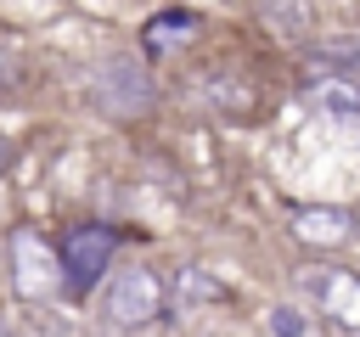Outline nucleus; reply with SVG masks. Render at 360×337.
I'll return each mask as SVG.
<instances>
[{
  "instance_id": "obj_6",
  "label": "nucleus",
  "mask_w": 360,
  "mask_h": 337,
  "mask_svg": "<svg viewBox=\"0 0 360 337\" xmlns=\"http://www.w3.org/2000/svg\"><path fill=\"white\" fill-rule=\"evenodd\" d=\"M309 107H315L332 129H343L349 140H360V84H354V73L321 79V84L309 90Z\"/></svg>"
},
{
  "instance_id": "obj_11",
  "label": "nucleus",
  "mask_w": 360,
  "mask_h": 337,
  "mask_svg": "<svg viewBox=\"0 0 360 337\" xmlns=\"http://www.w3.org/2000/svg\"><path fill=\"white\" fill-rule=\"evenodd\" d=\"M264 326H270L276 337H287V331L298 337V331H309V315H298L292 303H281V309H270V320H264Z\"/></svg>"
},
{
  "instance_id": "obj_7",
  "label": "nucleus",
  "mask_w": 360,
  "mask_h": 337,
  "mask_svg": "<svg viewBox=\"0 0 360 337\" xmlns=\"http://www.w3.org/2000/svg\"><path fill=\"white\" fill-rule=\"evenodd\" d=\"M292 236L298 242H315V247H332V242H349V230H354V219L343 213V208H321V202H309V208H292Z\"/></svg>"
},
{
  "instance_id": "obj_2",
  "label": "nucleus",
  "mask_w": 360,
  "mask_h": 337,
  "mask_svg": "<svg viewBox=\"0 0 360 337\" xmlns=\"http://www.w3.org/2000/svg\"><path fill=\"white\" fill-rule=\"evenodd\" d=\"M6 247H11V286H17V298L39 303V298H51L56 286H68V275H62V247H51L39 230L17 225Z\"/></svg>"
},
{
  "instance_id": "obj_3",
  "label": "nucleus",
  "mask_w": 360,
  "mask_h": 337,
  "mask_svg": "<svg viewBox=\"0 0 360 337\" xmlns=\"http://www.w3.org/2000/svg\"><path fill=\"white\" fill-rule=\"evenodd\" d=\"M298 303L315 309L326 326L354 331L360 326V275L354 270H338V264H315V270L298 275Z\"/></svg>"
},
{
  "instance_id": "obj_10",
  "label": "nucleus",
  "mask_w": 360,
  "mask_h": 337,
  "mask_svg": "<svg viewBox=\"0 0 360 337\" xmlns=\"http://www.w3.org/2000/svg\"><path fill=\"white\" fill-rule=\"evenodd\" d=\"M208 298H219V286H214L197 264H186V270H180V281H174V309H186V315H191V309H197V303H208Z\"/></svg>"
},
{
  "instance_id": "obj_1",
  "label": "nucleus",
  "mask_w": 360,
  "mask_h": 337,
  "mask_svg": "<svg viewBox=\"0 0 360 337\" xmlns=\"http://www.w3.org/2000/svg\"><path fill=\"white\" fill-rule=\"evenodd\" d=\"M158 309H163V281H158L146 264H124V270H112L107 286H101V303H96V315H101L107 331L152 326Z\"/></svg>"
},
{
  "instance_id": "obj_8",
  "label": "nucleus",
  "mask_w": 360,
  "mask_h": 337,
  "mask_svg": "<svg viewBox=\"0 0 360 337\" xmlns=\"http://www.w3.org/2000/svg\"><path fill=\"white\" fill-rule=\"evenodd\" d=\"M191 34H197V17H191V11H158V17L146 22V34H141V39H146V51H158V56H163V51H180Z\"/></svg>"
},
{
  "instance_id": "obj_9",
  "label": "nucleus",
  "mask_w": 360,
  "mask_h": 337,
  "mask_svg": "<svg viewBox=\"0 0 360 337\" xmlns=\"http://www.w3.org/2000/svg\"><path fill=\"white\" fill-rule=\"evenodd\" d=\"M315 62H326V67H338V73H354V79H360V34L321 39V45H315Z\"/></svg>"
},
{
  "instance_id": "obj_12",
  "label": "nucleus",
  "mask_w": 360,
  "mask_h": 337,
  "mask_svg": "<svg viewBox=\"0 0 360 337\" xmlns=\"http://www.w3.org/2000/svg\"><path fill=\"white\" fill-rule=\"evenodd\" d=\"M6 168H11V140L0 135V174H6Z\"/></svg>"
},
{
  "instance_id": "obj_4",
  "label": "nucleus",
  "mask_w": 360,
  "mask_h": 337,
  "mask_svg": "<svg viewBox=\"0 0 360 337\" xmlns=\"http://www.w3.org/2000/svg\"><path fill=\"white\" fill-rule=\"evenodd\" d=\"M90 95L101 112L112 118H135L152 107V73L135 62V56H107L96 73H90Z\"/></svg>"
},
{
  "instance_id": "obj_13",
  "label": "nucleus",
  "mask_w": 360,
  "mask_h": 337,
  "mask_svg": "<svg viewBox=\"0 0 360 337\" xmlns=\"http://www.w3.org/2000/svg\"><path fill=\"white\" fill-rule=\"evenodd\" d=\"M6 79H11V56L0 51V84H6Z\"/></svg>"
},
{
  "instance_id": "obj_5",
  "label": "nucleus",
  "mask_w": 360,
  "mask_h": 337,
  "mask_svg": "<svg viewBox=\"0 0 360 337\" xmlns=\"http://www.w3.org/2000/svg\"><path fill=\"white\" fill-rule=\"evenodd\" d=\"M112 247H118V236H112L107 225H79V230H68V242H62V275H68V292H90V286L107 275Z\"/></svg>"
}]
</instances>
